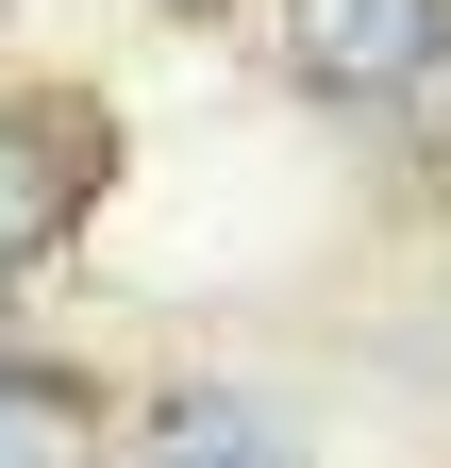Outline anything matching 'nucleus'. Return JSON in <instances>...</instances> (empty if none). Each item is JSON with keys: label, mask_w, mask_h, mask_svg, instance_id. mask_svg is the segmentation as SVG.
I'll return each instance as SVG.
<instances>
[{"label": "nucleus", "mask_w": 451, "mask_h": 468, "mask_svg": "<svg viewBox=\"0 0 451 468\" xmlns=\"http://www.w3.org/2000/svg\"><path fill=\"white\" fill-rule=\"evenodd\" d=\"M100 185V117L84 101H0V268H34Z\"/></svg>", "instance_id": "obj_1"}, {"label": "nucleus", "mask_w": 451, "mask_h": 468, "mask_svg": "<svg viewBox=\"0 0 451 468\" xmlns=\"http://www.w3.org/2000/svg\"><path fill=\"white\" fill-rule=\"evenodd\" d=\"M435 50H451V0H301V68H318L334 101L435 84Z\"/></svg>", "instance_id": "obj_2"}, {"label": "nucleus", "mask_w": 451, "mask_h": 468, "mask_svg": "<svg viewBox=\"0 0 451 468\" xmlns=\"http://www.w3.org/2000/svg\"><path fill=\"white\" fill-rule=\"evenodd\" d=\"M151 468H301V435L267 419V401H235V385H184L151 419Z\"/></svg>", "instance_id": "obj_3"}, {"label": "nucleus", "mask_w": 451, "mask_h": 468, "mask_svg": "<svg viewBox=\"0 0 451 468\" xmlns=\"http://www.w3.org/2000/svg\"><path fill=\"white\" fill-rule=\"evenodd\" d=\"M0 468H84V385L68 368H0Z\"/></svg>", "instance_id": "obj_4"}]
</instances>
